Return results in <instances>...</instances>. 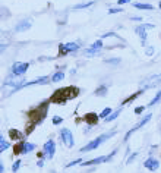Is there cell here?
<instances>
[{
  "label": "cell",
  "instance_id": "cell-1",
  "mask_svg": "<svg viewBox=\"0 0 161 173\" xmlns=\"http://www.w3.org/2000/svg\"><path fill=\"white\" fill-rule=\"evenodd\" d=\"M114 135V132H111V133H106V135H101V137H98L97 139H94V141H91L88 145H85V147H82L81 148V153H86V151H91V150H95L97 147H100V144L106 139V138H110V137H113Z\"/></svg>",
  "mask_w": 161,
  "mask_h": 173
},
{
  "label": "cell",
  "instance_id": "cell-13",
  "mask_svg": "<svg viewBox=\"0 0 161 173\" xmlns=\"http://www.w3.org/2000/svg\"><path fill=\"white\" fill-rule=\"evenodd\" d=\"M63 78H65V73H63V72H57V73H54V75H53L51 81H53V82H59V81H61Z\"/></svg>",
  "mask_w": 161,
  "mask_h": 173
},
{
  "label": "cell",
  "instance_id": "cell-18",
  "mask_svg": "<svg viewBox=\"0 0 161 173\" xmlns=\"http://www.w3.org/2000/svg\"><path fill=\"white\" fill-rule=\"evenodd\" d=\"M135 6L138 7V9H146V10H151V9H152L151 5H144V3H136Z\"/></svg>",
  "mask_w": 161,
  "mask_h": 173
},
{
  "label": "cell",
  "instance_id": "cell-28",
  "mask_svg": "<svg viewBox=\"0 0 161 173\" xmlns=\"http://www.w3.org/2000/svg\"><path fill=\"white\" fill-rule=\"evenodd\" d=\"M135 112H136V113H138V115H139V113H142V112H144V107H138V109H136V110H135Z\"/></svg>",
  "mask_w": 161,
  "mask_h": 173
},
{
  "label": "cell",
  "instance_id": "cell-15",
  "mask_svg": "<svg viewBox=\"0 0 161 173\" xmlns=\"http://www.w3.org/2000/svg\"><path fill=\"white\" fill-rule=\"evenodd\" d=\"M119 115H120V109H119V110H116L114 113H111L108 117H106V122H111V120H114V119H116Z\"/></svg>",
  "mask_w": 161,
  "mask_h": 173
},
{
  "label": "cell",
  "instance_id": "cell-2",
  "mask_svg": "<svg viewBox=\"0 0 161 173\" xmlns=\"http://www.w3.org/2000/svg\"><path fill=\"white\" fill-rule=\"evenodd\" d=\"M60 137H61V141H63V144L67 147V148H72L73 147V135L69 129H61L60 131Z\"/></svg>",
  "mask_w": 161,
  "mask_h": 173
},
{
  "label": "cell",
  "instance_id": "cell-6",
  "mask_svg": "<svg viewBox=\"0 0 161 173\" xmlns=\"http://www.w3.org/2000/svg\"><path fill=\"white\" fill-rule=\"evenodd\" d=\"M114 154H116V151H114ZM114 154H111V156H106V157H98V158H94V160H90V162H85V163H82L84 166H92V164H98V163H103V162H108V160L113 157Z\"/></svg>",
  "mask_w": 161,
  "mask_h": 173
},
{
  "label": "cell",
  "instance_id": "cell-29",
  "mask_svg": "<svg viewBox=\"0 0 161 173\" xmlns=\"http://www.w3.org/2000/svg\"><path fill=\"white\" fill-rule=\"evenodd\" d=\"M108 63H119V59H113V60H107Z\"/></svg>",
  "mask_w": 161,
  "mask_h": 173
},
{
  "label": "cell",
  "instance_id": "cell-23",
  "mask_svg": "<svg viewBox=\"0 0 161 173\" xmlns=\"http://www.w3.org/2000/svg\"><path fill=\"white\" fill-rule=\"evenodd\" d=\"M139 94H141V93H136V94H133V95H130V97H129V98H128V100H126V101H125V104H126V103H128V101H132V100H135V98H136V97H138V95H139Z\"/></svg>",
  "mask_w": 161,
  "mask_h": 173
},
{
  "label": "cell",
  "instance_id": "cell-20",
  "mask_svg": "<svg viewBox=\"0 0 161 173\" xmlns=\"http://www.w3.org/2000/svg\"><path fill=\"white\" fill-rule=\"evenodd\" d=\"M160 98H161V91H158V93H157V95H155V97L152 98V100H151V103H150V106H152V104H155V103H157V101L160 100Z\"/></svg>",
  "mask_w": 161,
  "mask_h": 173
},
{
  "label": "cell",
  "instance_id": "cell-9",
  "mask_svg": "<svg viewBox=\"0 0 161 173\" xmlns=\"http://www.w3.org/2000/svg\"><path fill=\"white\" fill-rule=\"evenodd\" d=\"M85 122L88 123V125H95L98 122V116L95 113H88V115H85Z\"/></svg>",
  "mask_w": 161,
  "mask_h": 173
},
{
  "label": "cell",
  "instance_id": "cell-7",
  "mask_svg": "<svg viewBox=\"0 0 161 173\" xmlns=\"http://www.w3.org/2000/svg\"><path fill=\"white\" fill-rule=\"evenodd\" d=\"M151 116H152V115H148V116H145V117H144V119H142V120H141V122H139V123H138V125H136L135 128H132V131H129V132L126 133V138H125V139H128V138L130 137V135H132V132H135L136 129H139L141 126H144V125H145V123H146V122H150V119H151Z\"/></svg>",
  "mask_w": 161,
  "mask_h": 173
},
{
  "label": "cell",
  "instance_id": "cell-25",
  "mask_svg": "<svg viewBox=\"0 0 161 173\" xmlns=\"http://www.w3.org/2000/svg\"><path fill=\"white\" fill-rule=\"evenodd\" d=\"M53 123H54V125H59V123H61V117H60V116H56V117L53 119Z\"/></svg>",
  "mask_w": 161,
  "mask_h": 173
},
{
  "label": "cell",
  "instance_id": "cell-17",
  "mask_svg": "<svg viewBox=\"0 0 161 173\" xmlns=\"http://www.w3.org/2000/svg\"><path fill=\"white\" fill-rule=\"evenodd\" d=\"M136 32L139 34V37L145 41V38H146V34H145V30H144V27H139V28H136Z\"/></svg>",
  "mask_w": 161,
  "mask_h": 173
},
{
  "label": "cell",
  "instance_id": "cell-12",
  "mask_svg": "<svg viewBox=\"0 0 161 173\" xmlns=\"http://www.w3.org/2000/svg\"><path fill=\"white\" fill-rule=\"evenodd\" d=\"M35 148V145L34 144H31V142H25V145H23V154H27V153H29V151H32Z\"/></svg>",
  "mask_w": 161,
  "mask_h": 173
},
{
  "label": "cell",
  "instance_id": "cell-16",
  "mask_svg": "<svg viewBox=\"0 0 161 173\" xmlns=\"http://www.w3.org/2000/svg\"><path fill=\"white\" fill-rule=\"evenodd\" d=\"M7 148H9V142L2 138L0 139V151H5V150H7Z\"/></svg>",
  "mask_w": 161,
  "mask_h": 173
},
{
  "label": "cell",
  "instance_id": "cell-10",
  "mask_svg": "<svg viewBox=\"0 0 161 173\" xmlns=\"http://www.w3.org/2000/svg\"><path fill=\"white\" fill-rule=\"evenodd\" d=\"M29 27H31V23H29L28 21H22V22L19 23V25H18V27H16L15 30H16V31L19 32V31H25V30H28Z\"/></svg>",
  "mask_w": 161,
  "mask_h": 173
},
{
  "label": "cell",
  "instance_id": "cell-26",
  "mask_svg": "<svg viewBox=\"0 0 161 173\" xmlns=\"http://www.w3.org/2000/svg\"><path fill=\"white\" fill-rule=\"evenodd\" d=\"M92 3H84V5H78V6H75V9H81V7H88V6H91Z\"/></svg>",
  "mask_w": 161,
  "mask_h": 173
},
{
  "label": "cell",
  "instance_id": "cell-11",
  "mask_svg": "<svg viewBox=\"0 0 161 173\" xmlns=\"http://www.w3.org/2000/svg\"><path fill=\"white\" fill-rule=\"evenodd\" d=\"M9 137H10L12 139H21V138H22V133H21L19 131H16V129H10V131H9Z\"/></svg>",
  "mask_w": 161,
  "mask_h": 173
},
{
  "label": "cell",
  "instance_id": "cell-3",
  "mask_svg": "<svg viewBox=\"0 0 161 173\" xmlns=\"http://www.w3.org/2000/svg\"><path fill=\"white\" fill-rule=\"evenodd\" d=\"M67 98V93H66V88L65 90H57L54 93V95L51 97V101L53 103H57V104H63Z\"/></svg>",
  "mask_w": 161,
  "mask_h": 173
},
{
  "label": "cell",
  "instance_id": "cell-30",
  "mask_svg": "<svg viewBox=\"0 0 161 173\" xmlns=\"http://www.w3.org/2000/svg\"><path fill=\"white\" fill-rule=\"evenodd\" d=\"M116 12H120V9H110V13H116Z\"/></svg>",
  "mask_w": 161,
  "mask_h": 173
},
{
  "label": "cell",
  "instance_id": "cell-8",
  "mask_svg": "<svg viewBox=\"0 0 161 173\" xmlns=\"http://www.w3.org/2000/svg\"><path fill=\"white\" fill-rule=\"evenodd\" d=\"M144 166H145L146 169H150V170H152V172H154V170H157V169H158V166H160V164H158V162H157L155 158H148L146 162L144 163Z\"/></svg>",
  "mask_w": 161,
  "mask_h": 173
},
{
  "label": "cell",
  "instance_id": "cell-5",
  "mask_svg": "<svg viewBox=\"0 0 161 173\" xmlns=\"http://www.w3.org/2000/svg\"><path fill=\"white\" fill-rule=\"evenodd\" d=\"M29 65L28 63H15L12 66V72L15 73V75H22V73H25L28 70Z\"/></svg>",
  "mask_w": 161,
  "mask_h": 173
},
{
  "label": "cell",
  "instance_id": "cell-27",
  "mask_svg": "<svg viewBox=\"0 0 161 173\" xmlns=\"http://www.w3.org/2000/svg\"><path fill=\"white\" fill-rule=\"evenodd\" d=\"M78 163H81V160H75V162L69 163V164H67V167H72V166H75V164H78Z\"/></svg>",
  "mask_w": 161,
  "mask_h": 173
},
{
  "label": "cell",
  "instance_id": "cell-22",
  "mask_svg": "<svg viewBox=\"0 0 161 173\" xmlns=\"http://www.w3.org/2000/svg\"><path fill=\"white\" fill-rule=\"evenodd\" d=\"M19 166H21V162H19V160H18V162H15V164L12 166V170H13V172H18Z\"/></svg>",
  "mask_w": 161,
  "mask_h": 173
},
{
  "label": "cell",
  "instance_id": "cell-14",
  "mask_svg": "<svg viewBox=\"0 0 161 173\" xmlns=\"http://www.w3.org/2000/svg\"><path fill=\"white\" fill-rule=\"evenodd\" d=\"M23 145H25V141H19V144L15 145V154H19L23 151Z\"/></svg>",
  "mask_w": 161,
  "mask_h": 173
},
{
  "label": "cell",
  "instance_id": "cell-32",
  "mask_svg": "<svg viewBox=\"0 0 161 173\" xmlns=\"http://www.w3.org/2000/svg\"><path fill=\"white\" fill-rule=\"evenodd\" d=\"M160 7H161V3H160Z\"/></svg>",
  "mask_w": 161,
  "mask_h": 173
},
{
  "label": "cell",
  "instance_id": "cell-24",
  "mask_svg": "<svg viewBox=\"0 0 161 173\" xmlns=\"http://www.w3.org/2000/svg\"><path fill=\"white\" fill-rule=\"evenodd\" d=\"M104 91H106V86H101L100 90H97V91H95V94H98V95H104Z\"/></svg>",
  "mask_w": 161,
  "mask_h": 173
},
{
  "label": "cell",
  "instance_id": "cell-21",
  "mask_svg": "<svg viewBox=\"0 0 161 173\" xmlns=\"http://www.w3.org/2000/svg\"><path fill=\"white\" fill-rule=\"evenodd\" d=\"M101 47H103V41L101 40H98V41H95L92 44V48H95V50H98V48H101Z\"/></svg>",
  "mask_w": 161,
  "mask_h": 173
},
{
  "label": "cell",
  "instance_id": "cell-19",
  "mask_svg": "<svg viewBox=\"0 0 161 173\" xmlns=\"http://www.w3.org/2000/svg\"><path fill=\"white\" fill-rule=\"evenodd\" d=\"M110 115H111V109H110V107H107V109H104L103 112H101V115H100V116L106 119V117H108Z\"/></svg>",
  "mask_w": 161,
  "mask_h": 173
},
{
  "label": "cell",
  "instance_id": "cell-4",
  "mask_svg": "<svg viewBox=\"0 0 161 173\" xmlns=\"http://www.w3.org/2000/svg\"><path fill=\"white\" fill-rule=\"evenodd\" d=\"M54 150H56V144L50 139V141H47L44 144V154L47 158H51L54 156Z\"/></svg>",
  "mask_w": 161,
  "mask_h": 173
},
{
  "label": "cell",
  "instance_id": "cell-31",
  "mask_svg": "<svg viewBox=\"0 0 161 173\" xmlns=\"http://www.w3.org/2000/svg\"><path fill=\"white\" fill-rule=\"evenodd\" d=\"M130 0H119V5H122V3H129Z\"/></svg>",
  "mask_w": 161,
  "mask_h": 173
}]
</instances>
